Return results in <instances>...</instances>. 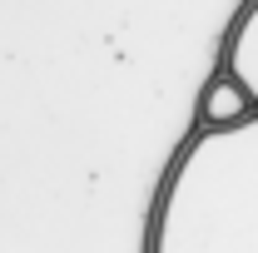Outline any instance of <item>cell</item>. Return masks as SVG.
Masks as SVG:
<instances>
[{
  "mask_svg": "<svg viewBox=\"0 0 258 253\" xmlns=\"http://www.w3.org/2000/svg\"><path fill=\"white\" fill-rule=\"evenodd\" d=\"M149 253H258V114L199 129L154 204Z\"/></svg>",
  "mask_w": 258,
  "mask_h": 253,
  "instance_id": "6da1fadb",
  "label": "cell"
},
{
  "mask_svg": "<svg viewBox=\"0 0 258 253\" xmlns=\"http://www.w3.org/2000/svg\"><path fill=\"white\" fill-rule=\"evenodd\" d=\"M224 70L243 80V90L258 104V0H243V10L233 15V30L224 40Z\"/></svg>",
  "mask_w": 258,
  "mask_h": 253,
  "instance_id": "3957f363",
  "label": "cell"
},
{
  "mask_svg": "<svg viewBox=\"0 0 258 253\" xmlns=\"http://www.w3.org/2000/svg\"><path fill=\"white\" fill-rule=\"evenodd\" d=\"M253 114H258V104H253V95L243 90V80L219 65V70L209 75L204 95H199V124L204 129H233V124H248Z\"/></svg>",
  "mask_w": 258,
  "mask_h": 253,
  "instance_id": "7a4b0ae2",
  "label": "cell"
}]
</instances>
